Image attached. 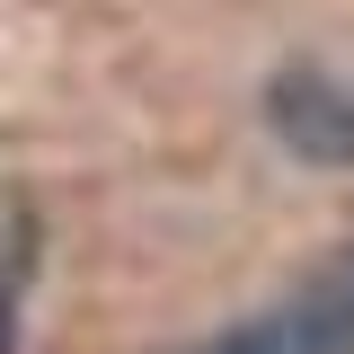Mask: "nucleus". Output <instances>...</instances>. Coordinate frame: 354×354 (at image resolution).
Listing matches in <instances>:
<instances>
[{"label":"nucleus","instance_id":"obj_1","mask_svg":"<svg viewBox=\"0 0 354 354\" xmlns=\"http://www.w3.org/2000/svg\"><path fill=\"white\" fill-rule=\"evenodd\" d=\"M186 354H354V248L337 266H319L301 292H283L274 310H257L230 337L186 346Z\"/></svg>","mask_w":354,"mask_h":354},{"label":"nucleus","instance_id":"obj_2","mask_svg":"<svg viewBox=\"0 0 354 354\" xmlns=\"http://www.w3.org/2000/svg\"><path fill=\"white\" fill-rule=\"evenodd\" d=\"M266 124L310 169H354V88H337L328 71H274L266 80Z\"/></svg>","mask_w":354,"mask_h":354},{"label":"nucleus","instance_id":"obj_3","mask_svg":"<svg viewBox=\"0 0 354 354\" xmlns=\"http://www.w3.org/2000/svg\"><path fill=\"white\" fill-rule=\"evenodd\" d=\"M0 354H18V301H9V283H0Z\"/></svg>","mask_w":354,"mask_h":354}]
</instances>
